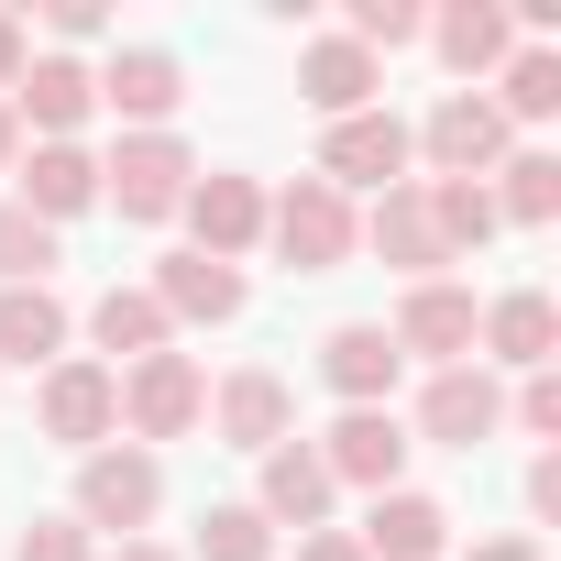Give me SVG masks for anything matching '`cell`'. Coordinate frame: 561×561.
<instances>
[{"label":"cell","instance_id":"52a82bcc","mask_svg":"<svg viewBox=\"0 0 561 561\" xmlns=\"http://www.w3.org/2000/svg\"><path fill=\"white\" fill-rule=\"evenodd\" d=\"M473 320H484V298L462 287V275H430V287H397V309H386V342L408 353V364H473Z\"/></svg>","mask_w":561,"mask_h":561},{"label":"cell","instance_id":"484cf974","mask_svg":"<svg viewBox=\"0 0 561 561\" xmlns=\"http://www.w3.org/2000/svg\"><path fill=\"white\" fill-rule=\"evenodd\" d=\"M89 342H100V364L122 375V364H144V353H165L176 331H165V309H154L144 287H100V298H89Z\"/></svg>","mask_w":561,"mask_h":561},{"label":"cell","instance_id":"8fae6325","mask_svg":"<svg viewBox=\"0 0 561 561\" xmlns=\"http://www.w3.org/2000/svg\"><path fill=\"white\" fill-rule=\"evenodd\" d=\"M220 451H275V440H298V386L275 375V364H231L209 386V419H198Z\"/></svg>","mask_w":561,"mask_h":561},{"label":"cell","instance_id":"cb8c5ba5","mask_svg":"<svg viewBox=\"0 0 561 561\" xmlns=\"http://www.w3.org/2000/svg\"><path fill=\"white\" fill-rule=\"evenodd\" d=\"M67 331H78V309L56 287H0V364L45 375V364H67Z\"/></svg>","mask_w":561,"mask_h":561},{"label":"cell","instance_id":"4316f807","mask_svg":"<svg viewBox=\"0 0 561 561\" xmlns=\"http://www.w3.org/2000/svg\"><path fill=\"white\" fill-rule=\"evenodd\" d=\"M419 198H430V231H440V253L462 264V253H484L506 220H495V198L473 187V176H419Z\"/></svg>","mask_w":561,"mask_h":561},{"label":"cell","instance_id":"603a6c76","mask_svg":"<svg viewBox=\"0 0 561 561\" xmlns=\"http://www.w3.org/2000/svg\"><path fill=\"white\" fill-rule=\"evenodd\" d=\"M430 56H440L462 89H484V78L517 56V12H506V0H440V12H430Z\"/></svg>","mask_w":561,"mask_h":561},{"label":"cell","instance_id":"1f68e13d","mask_svg":"<svg viewBox=\"0 0 561 561\" xmlns=\"http://www.w3.org/2000/svg\"><path fill=\"white\" fill-rule=\"evenodd\" d=\"M506 419H517L528 440H561V375H517V397H506Z\"/></svg>","mask_w":561,"mask_h":561},{"label":"cell","instance_id":"ac0fdd59","mask_svg":"<svg viewBox=\"0 0 561 561\" xmlns=\"http://www.w3.org/2000/svg\"><path fill=\"white\" fill-rule=\"evenodd\" d=\"M320 386H331L342 408H397L408 353L386 342V320H331V331H320Z\"/></svg>","mask_w":561,"mask_h":561},{"label":"cell","instance_id":"d6986e66","mask_svg":"<svg viewBox=\"0 0 561 561\" xmlns=\"http://www.w3.org/2000/svg\"><path fill=\"white\" fill-rule=\"evenodd\" d=\"M451 506L440 495H419V484H386V495H364V528H353V550L364 561H451Z\"/></svg>","mask_w":561,"mask_h":561},{"label":"cell","instance_id":"7a4b0ae2","mask_svg":"<svg viewBox=\"0 0 561 561\" xmlns=\"http://www.w3.org/2000/svg\"><path fill=\"white\" fill-rule=\"evenodd\" d=\"M187 187H198L187 133H122V144L100 154V209H122L133 231H165V220L187 209Z\"/></svg>","mask_w":561,"mask_h":561},{"label":"cell","instance_id":"d4e9b609","mask_svg":"<svg viewBox=\"0 0 561 561\" xmlns=\"http://www.w3.org/2000/svg\"><path fill=\"white\" fill-rule=\"evenodd\" d=\"M484 198H495V220L550 231V220H561V154H550V144H517V154L484 176Z\"/></svg>","mask_w":561,"mask_h":561},{"label":"cell","instance_id":"4fadbf2b","mask_svg":"<svg viewBox=\"0 0 561 561\" xmlns=\"http://www.w3.org/2000/svg\"><path fill=\"white\" fill-rule=\"evenodd\" d=\"M408 165H419V154H408V122H397V111H353V122H320V165H309V176L342 187V198H353V187L386 198V187H408Z\"/></svg>","mask_w":561,"mask_h":561},{"label":"cell","instance_id":"5bb4252c","mask_svg":"<svg viewBox=\"0 0 561 561\" xmlns=\"http://www.w3.org/2000/svg\"><path fill=\"white\" fill-rule=\"evenodd\" d=\"M495 430H506V375H484V364H440L408 408V440H440V451H473Z\"/></svg>","mask_w":561,"mask_h":561},{"label":"cell","instance_id":"8d00e7d4","mask_svg":"<svg viewBox=\"0 0 561 561\" xmlns=\"http://www.w3.org/2000/svg\"><path fill=\"white\" fill-rule=\"evenodd\" d=\"M298 561H364L353 528H298Z\"/></svg>","mask_w":561,"mask_h":561},{"label":"cell","instance_id":"4dcf8cb0","mask_svg":"<svg viewBox=\"0 0 561 561\" xmlns=\"http://www.w3.org/2000/svg\"><path fill=\"white\" fill-rule=\"evenodd\" d=\"M12 561H100V539L56 506V517H23V539H12Z\"/></svg>","mask_w":561,"mask_h":561},{"label":"cell","instance_id":"f35d334b","mask_svg":"<svg viewBox=\"0 0 561 561\" xmlns=\"http://www.w3.org/2000/svg\"><path fill=\"white\" fill-rule=\"evenodd\" d=\"M23 165V122H12V100H0V176Z\"/></svg>","mask_w":561,"mask_h":561},{"label":"cell","instance_id":"30bf717a","mask_svg":"<svg viewBox=\"0 0 561 561\" xmlns=\"http://www.w3.org/2000/svg\"><path fill=\"white\" fill-rule=\"evenodd\" d=\"M309 451H320V473H331L342 495H386V484H408V451H419V440H408L397 408H342Z\"/></svg>","mask_w":561,"mask_h":561},{"label":"cell","instance_id":"83f0119b","mask_svg":"<svg viewBox=\"0 0 561 561\" xmlns=\"http://www.w3.org/2000/svg\"><path fill=\"white\" fill-rule=\"evenodd\" d=\"M56 242L67 231H45L23 198H0V287H56Z\"/></svg>","mask_w":561,"mask_h":561},{"label":"cell","instance_id":"7c38bea8","mask_svg":"<svg viewBox=\"0 0 561 561\" xmlns=\"http://www.w3.org/2000/svg\"><path fill=\"white\" fill-rule=\"evenodd\" d=\"M12 122H23V144H78V133L100 122V78H89V56L34 45V67L12 78Z\"/></svg>","mask_w":561,"mask_h":561},{"label":"cell","instance_id":"3957f363","mask_svg":"<svg viewBox=\"0 0 561 561\" xmlns=\"http://www.w3.org/2000/svg\"><path fill=\"white\" fill-rule=\"evenodd\" d=\"M209 419V364L198 353H144V364H122V440L133 451H154V440H187Z\"/></svg>","mask_w":561,"mask_h":561},{"label":"cell","instance_id":"ba28073f","mask_svg":"<svg viewBox=\"0 0 561 561\" xmlns=\"http://www.w3.org/2000/svg\"><path fill=\"white\" fill-rule=\"evenodd\" d=\"M144 298L165 309V331H231L242 309H253V275L242 264H209V253H154V275H144Z\"/></svg>","mask_w":561,"mask_h":561},{"label":"cell","instance_id":"44dd1931","mask_svg":"<svg viewBox=\"0 0 561 561\" xmlns=\"http://www.w3.org/2000/svg\"><path fill=\"white\" fill-rule=\"evenodd\" d=\"M298 100L320 122H353V111H386V67L353 45V34H298Z\"/></svg>","mask_w":561,"mask_h":561},{"label":"cell","instance_id":"d590c367","mask_svg":"<svg viewBox=\"0 0 561 561\" xmlns=\"http://www.w3.org/2000/svg\"><path fill=\"white\" fill-rule=\"evenodd\" d=\"M528 517H539V528L561 517V451H539V462H528Z\"/></svg>","mask_w":561,"mask_h":561},{"label":"cell","instance_id":"836d02e7","mask_svg":"<svg viewBox=\"0 0 561 561\" xmlns=\"http://www.w3.org/2000/svg\"><path fill=\"white\" fill-rule=\"evenodd\" d=\"M23 67H34V12H12V0H0V100H12Z\"/></svg>","mask_w":561,"mask_h":561},{"label":"cell","instance_id":"74e56055","mask_svg":"<svg viewBox=\"0 0 561 561\" xmlns=\"http://www.w3.org/2000/svg\"><path fill=\"white\" fill-rule=\"evenodd\" d=\"M100 561H187V550H165V539H111Z\"/></svg>","mask_w":561,"mask_h":561},{"label":"cell","instance_id":"e0dca14e","mask_svg":"<svg viewBox=\"0 0 561 561\" xmlns=\"http://www.w3.org/2000/svg\"><path fill=\"white\" fill-rule=\"evenodd\" d=\"M275 539L287 528H331V506H342V484L320 473V451L309 440H275V451H253V495H242Z\"/></svg>","mask_w":561,"mask_h":561},{"label":"cell","instance_id":"7402d4cb","mask_svg":"<svg viewBox=\"0 0 561 561\" xmlns=\"http://www.w3.org/2000/svg\"><path fill=\"white\" fill-rule=\"evenodd\" d=\"M12 198H23L45 231H67V220H89V209H100V154H89V144H23Z\"/></svg>","mask_w":561,"mask_h":561},{"label":"cell","instance_id":"ffe728a7","mask_svg":"<svg viewBox=\"0 0 561 561\" xmlns=\"http://www.w3.org/2000/svg\"><path fill=\"white\" fill-rule=\"evenodd\" d=\"M353 253H386V264H397V287H430V275H451V253H440V231H430L419 176H408V187H386V198L353 220Z\"/></svg>","mask_w":561,"mask_h":561},{"label":"cell","instance_id":"277c9868","mask_svg":"<svg viewBox=\"0 0 561 561\" xmlns=\"http://www.w3.org/2000/svg\"><path fill=\"white\" fill-rule=\"evenodd\" d=\"M34 430L56 440V451H100V440H122V375L100 364V353H67V364H45L34 375Z\"/></svg>","mask_w":561,"mask_h":561},{"label":"cell","instance_id":"d6a6232c","mask_svg":"<svg viewBox=\"0 0 561 561\" xmlns=\"http://www.w3.org/2000/svg\"><path fill=\"white\" fill-rule=\"evenodd\" d=\"M45 34H56V56H78V45H111V12H100V0H56Z\"/></svg>","mask_w":561,"mask_h":561},{"label":"cell","instance_id":"f1b7e54d","mask_svg":"<svg viewBox=\"0 0 561 561\" xmlns=\"http://www.w3.org/2000/svg\"><path fill=\"white\" fill-rule=\"evenodd\" d=\"M331 34H353V45H364V56L386 67V56H408V45H430V12H419V0H353V12H342Z\"/></svg>","mask_w":561,"mask_h":561},{"label":"cell","instance_id":"6da1fadb","mask_svg":"<svg viewBox=\"0 0 561 561\" xmlns=\"http://www.w3.org/2000/svg\"><path fill=\"white\" fill-rule=\"evenodd\" d=\"M67 517H78L89 539H154V517H165V451L100 440V451L78 462V495H67Z\"/></svg>","mask_w":561,"mask_h":561},{"label":"cell","instance_id":"5b68a950","mask_svg":"<svg viewBox=\"0 0 561 561\" xmlns=\"http://www.w3.org/2000/svg\"><path fill=\"white\" fill-rule=\"evenodd\" d=\"M408 154L430 165V176H495L506 154H517V133L495 122V100L484 89H451V100H430V122H408Z\"/></svg>","mask_w":561,"mask_h":561},{"label":"cell","instance_id":"2e32d148","mask_svg":"<svg viewBox=\"0 0 561 561\" xmlns=\"http://www.w3.org/2000/svg\"><path fill=\"white\" fill-rule=\"evenodd\" d=\"M473 364L495 375H550L561 364V309H550V287H506V298H484V320H473Z\"/></svg>","mask_w":561,"mask_h":561},{"label":"cell","instance_id":"e575fe53","mask_svg":"<svg viewBox=\"0 0 561 561\" xmlns=\"http://www.w3.org/2000/svg\"><path fill=\"white\" fill-rule=\"evenodd\" d=\"M451 561H550L539 528H495V539H451Z\"/></svg>","mask_w":561,"mask_h":561},{"label":"cell","instance_id":"9a60e30c","mask_svg":"<svg viewBox=\"0 0 561 561\" xmlns=\"http://www.w3.org/2000/svg\"><path fill=\"white\" fill-rule=\"evenodd\" d=\"M187 253H209V264H242L253 242H264V176H242V165H198V187H187Z\"/></svg>","mask_w":561,"mask_h":561},{"label":"cell","instance_id":"8992f818","mask_svg":"<svg viewBox=\"0 0 561 561\" xmlns=\"http://www.w3.org/2000/svg\"><path fill=\"white\" fill-rule=\"evenodd\" d=\"M353 198L342 187H320V176H298V187H264V242L287 253L298 275H331V264H353Z\"/></svg>","mask_w":561,"mask_h":561},{"label":"cell","instance_id":"f546056e","mask_svg":"<svg viewBox=\"0 0 561 561\" xmlns=\"http://www.w3.org/2000/svg\"><path fill=\"white\" fill-rule=\"evenodd\" d=\"M187 561H275V528L242 506V495H220L209 517H198V539H187Z\"/></svg>","mask_w":561,"mask_h":561},{"label":"cell","instance_id":"9c48e42d","mask_svg":"<svg viewBox=\"0 0 561 561\" xmlns=\"http://www.w3.org/2000/svg\"><path fill=\"white\" fill-rule=\"evenodd\" d=\"M89 78H100V111H111L122 133H176V111H187V67H176V45H111Z\"/></svg>","mask_w":561,"mask_h":561}]
</instances>
